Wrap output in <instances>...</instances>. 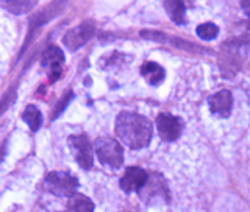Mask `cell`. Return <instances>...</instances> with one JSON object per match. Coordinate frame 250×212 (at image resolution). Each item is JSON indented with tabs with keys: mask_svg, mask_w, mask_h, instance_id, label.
<instances>
[{
	"mask_svg": "<svg viewBox=\"0 0 250 212\" xmlns=\"http://www.w3.org/2000/svg\"><path fill=\"white\" fill-rule=\"evenodd\" d=\"M116 136L131 150H139L150 144L152 122L136 113L122 111L116 117Z\"/></svg>",
	"mask_w": 250,
	"mask_h": 212,
	"instance_id": "obj_1",
	"label": "cell"
},
{
	"mask_svg": "<svg viewBox=\"0 0 250 212\" xmlns=\"http://www.w3.org/2000/svg\"><path fill=\"white\" fill-rule=\"evenodd\" d=\"M249 44L244 39H233L230 42H225L222 45V52H221V61H219V66L224 77H233L238 72V69L241 67L242 61H244L246 55H247Z\"/></svg>",
	"mask_w": 250,
	"mask_h": 212,
	"instance_id": "obj_2",
	"label": "cell"
},
{
	"mask_svg": "<svg viewBox=\"0 0 250 212\" xmlns=\"http://www.w3.org/2000/svg\"><path fill=\"white\" fill-rule=\"evenodd\" d=\"M94 150L97 153L99 161L108 167L119 169L124 164V148L113 137L109 136L97 137L96 144H94Z\"/></svg>",
	"mask_w": 250,
	"mask_h": 212,
	"instance_id": "obj_3",
	"label": "cell"
},
{
	"mask_svg": "<svg viewBox=\"0 0 250 212\" xmlns=\"http://www.w3.org/2000/svg\"><path fill=\"white\" fill-rule=\"evenodd\" d=\"M42 187H44V191L50 192L53 195L70 198L77 191L78 181L75 176L67 173V172H50V173L45 175Z\"/></svg>",
	"mask_w": 250,
	"mask_h": 212,
	"instance_id": "obj_4",
	"label": "cell"
},
{
	"mask_svg": "<svg viewBox=\"0 0 250 212\" xmlns=\"http://www.w3.org/2000/svg\"><path fill=\"white\" fill-rule=\"evenodd\" d=\"M94 33H96V23L92 20H84L80 25H77L67 31L64 38H62V44H64L70 52H75L88 42L94 36Z\"/></svg>",
	"mask_w": 250,
	"mask_h": 212,
	"instance_id": "obj_5",
	"label": "cell"
},
{
	"mask_svg": "<svg viewBox=\"0 0 250 212\" xmlns=\"http://www.w3.org/2000/svg\"><path fill=\"white\" fill-rule=\"evenodd\" d=\"M62 62H64V53L58 47H47L41 57V66L45 69L50 83L58 81L62 74Z\"/></svg>",
	"mask_w": 250,
	"mask_h": 212,
	"instance_id": "obj_6",
	"label": "cell"
},
{
	"mask_svg": "<svg viewBox=\"0 0 250 212\" xmlns=\"http://www.w3.org/2000/svg\"><path fill=\"white\" fill-rule=\"evenodd\" d=\"M69 147L72 148V153L75 156V161L78 162V166L84 170H89L92 167V147L91 142L86 135H77L69 137Z\"/></svg>",
	"mask_w": 250,
	"mask_h": 212,
	"instance_id": "obj_7",
	"label": "cell"
},
{
	"mask_svg": "<svg viewBox=\"0 0 250 212\" xmlns=\"http://www.w3.org/2000/svg\"><path fill=\"white\" fill-rule=\"evenodd\" d=\"M156 128H158V133L163 140L172 142V140H175L182 136L183 122H182V119H178V117L172 116V114L161 113L158 117H156Z\"/></svg>",
	"mask_w": 250,
	"mask_h": 212,
	"instance_id": "obj_8",
	"label": "cell"
},
{
	"mask_svg": "<svg viewBox=\"0 0 250 212\" xmlns=\"http://www.w3.org/2000/svg\"><path fill=\"white\" fill-rule=\"evenodd\" d=\"M148 173L139 167H128L121 178V187L124 192H139L146 186Z\"/></svg>",
	"mask_w": 250,
	"mask_h": 212,
	"instance_id": "obj_9",
	"label": "cell"
},
{
	"mask_svg": "<svg viewBox=\"0 0 250 212\" xmlns=\"http://www.w3.org/2000/svg\"><path fill=\"white\" fill-rule=\"evenodd\" d=\"M139 195L144 201L153 200L156 197L167 198V187H166V183H164V179L161 178V175L158 173L148 175L147 183L143 189L139 191Z\"/></svg>",
	"mask_w": 250,
	"mask_h": 212,
	"instance_id": "obj_10",
	"label": "cell"
},
{
	"mask_svg": "<svg viewBox=\"0 0 250 212\" xmlns=\"http://www.w3.org/2000/svg\"><path fill=\"white\" fill-rule=\"evenodd\" d=\"M233 97L230 91H219L209 98V109L211 113L219 117H229L231 114Z\"/></svg>",
	"mask_w": 250,
	"mask_h": 212,
	"instance_id": "obj_11",
	"label": "cell"
},
{
	"mask_svg": "<svg viewBox=\"0 0 250 212\" xmlns=\"http://www.w3.org/2000/svg\"><path fill=\"white\" fill-rule=\"evenodd\" d=\"M141 75L146 78V81L152 86H158L164 81V77H166V72L164 69L156 64L153 61H146L143 66H141Z\"/></svg>",
	"mask_w": 250,
	"mask_h": 212,
	"instance_id": "obj_12",
	"label": "cell"
},
{
	"mask_svg": "<svg viewBox=\"0 0 250 212\" xmlns=\"http://www.w3.org/2000/svg\"><path fill=\"white\" fill-rule=\"evenodd\" d=\"M164 8L169 13L170 19L178 23V25H183L186 22V6L183 2H180V0H166Z\"/></svg>",
	"mask_w": 250,
	"mask_h": 212,
	"instance_id": "obj_13",
	"label": "cell"
},
{
	"mask_svg": "<svg viewBox=\"0 0 250 212\" xmlns=\"http://www.w3.org/2000/svg\"><path fill=\"white\" fill-rule=\"evenodd\" d=\"M69 212H94V203L82 193H74L67 201Z\"/></svg>",
	"mask_w": 250,
	"mask_h": 212,
	"instance_id": "obj_14",
	"label": "cell"
},
{
	"mask_svg": "<svg viewBox=\"0 0 250 212\" xmlns=\"http://www.w3.org/2000/svg\"><path fill=\"white\" fill-rule=\"evenodd\" d=\"M22 120H25V123L28 125L31 131H38L42 125L41 111H39L35 105H28L22 111Z\"/></svg>",
	"mask_w": 250,
	"mask_h": 212,
	"instance_id": "obj_15",
	"label": "cell"
},
{
	"mask_svg": "<svg viewBox=\"0 0 250 212\" xmlns=\"http://www.w3.org/2000/svg\"><path fill=\"white\" fill-rule=\"evenodd\" d=\"M0 6L6 8L13 14H23L28 13L35 6V2H23V0H13V2H0Z\"/></svg>",
	"mask_w": 250,
	"mask_h": 212,
	"instance_id": "obj_16",
	"label": "cell"
},
{
	"mask_svg": "<svg viewBox=\"0 0 250 212\" xmlns=\"http://www.w3.org/2000/svg\"><path fill=\"white\" fill-rule=\"evenodd\" d=\"M219 33V28L217 25H214L213 22H207V23H202V25L197 27V35L203 39H207V41H209V39L216 38Z\"/></svg>",
	"mask_w": 250,
	"mask_h": 212,
	"instance_id": "obj_17",
	"label": "cell"
},
{
	"mask_svg": "<svg viewBox=\"0 0 250 212\" xmlns=\"http://www.w3.org/2000/svg\"><path fill=\"white\" fill-rule=\"evenodd\" d=\"M14 97H16V89L11 88L10 91L5 94V97L0 100V114H3L5 109L10 106L11 103H14Z\"/></svg>",
	"mask_w": 250,
	"mask_h": 212,
	"instance_id": "obj_18",
	"label": "cell"
},
{
	"mask_svg": "<svg viewBox=\"0 0 250 212\" xmlns=\"http://www.w3.org/2000/svg\"><path fill=\"white\" fill-rule=\"evenodd\" d=\"M72 91H67V94L64 97H62L61 100H60V103H58V106L55 108V111H53V114H52V119H57V117L62 113V109H64L66 106H67V103H69V100L72 98Z\"/></svg>",
	"mask_w": 250,
	"mask_h": 212,
	"instance_id": "obj_19",
	"label": "cell"
},
{
	"mask_svg": "<svg viewBox=\"0 0 250 212\" xmlns=\"http://www.w3.org/2000/svg\"><path fill=\"white\" fill-rule=\"evenodd\" d=\"M3 156H5V148H3V147H0V162H2Z\"/></svg>",
	"mask_w": 250,
	"mask_h": 212,
	"instance_id": "obj_20",
	"label": "cell"
}]
</instances>
